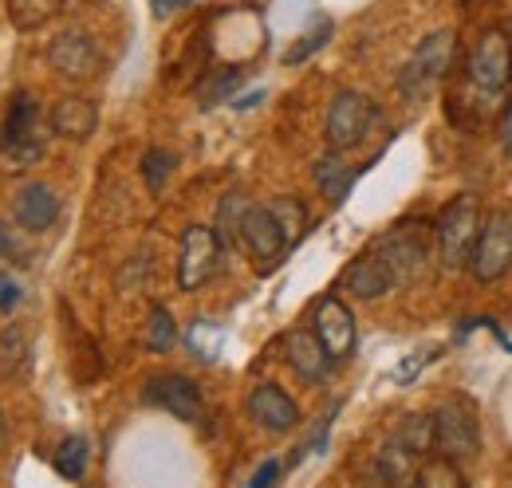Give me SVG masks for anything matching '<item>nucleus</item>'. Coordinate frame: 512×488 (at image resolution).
I'll use <instances>...</instances> for the list:
<instances>
[{
  "instance_id": "15",
  "label": "nucleus",
  "mask_w": 512,
  "mask_h": 488,
  "mask_svg": "<svg viewBox=\"0 0 512 488\" xmlns=\"http://www.w3.org/2000/svg\"><path fill=\"white\" fill-rule=\"evenodd\" d=\"M249 418L268 433H288V429L300 426V406L276 382H260L249 394Z\"/></svg>"
},
{
  "instance_id": "6",
  "label": "nucleus",
  "mask_w": 512,
  "mask_h": 488,
  "mask_svg": "<svg viewBox=\"0 0 512 488\" xmlns=\"http://www.w3.org/2000/svg\"><path fill=\"white\" fill-rule=\"evenodd\" d=\"M512 268V213L509 209H493L489 217H481L477 241L469 252V272L481 284H497Z\"/></svg>"
},
{
  "instance_id": "36",
  "label": "nucleus",
  "mask_w": 512,
  "mask_h": 488,
  "mask_svg": "<svg viewBox=\"0 0 512 488\" xmlns=\"http://www.w3.org/2000/svg\"><path fill=\"white\" fill-rule=\"evenodd\" d=\"M8 252H16V241H12V233L0 225V256H8Z\"/></svg>"
},
{
  "instance_id": "5",
  "label": "nucleus",
  "mask_w": 512,
  "mask_h": 488,
  "mask_svg": "<svg viewBox=\"0 0 512 488\" xmlns=\"http://www.w3.org/2000/svg\"><path fill=\"white\" fill-rule=\"evenodd\" d=\"M434 453L446 461H473L481 453V422L461 394L434 410Z\"/></svg>"
},
{
  "instance_id": "33",
  "label": "nucleus",
  "mask_w": 512,
  "mask_h": 488,
  "mask_svg": "<svg viewBox=\"0 0 512 488\" xmlns=\"http://www.w3.org/2000/svg\"><path fill=\"white\" fill-rule=\"evenodd\" d=\"M276 477H280V461H264V465L253 473L249 488H272V485H276Z\"/></svg>"
},
{
  "instance_id": "28",
  "label": "nucleus",
  "mask_w": 512,
  "mask_h": 488,
  "mask_svg": "<svg viewBox=\"0 0 512 488\" xmlns=\"http://www.w3.org/2000/svg\"><path fill=\"white\" fill-rule=\"evenodd\" d=\"M174 166H178V158L170 154V150H146L142 154V182L150 185V193H162V185L170 182V174H174Z\"/></svg>"
},
{
  "instance_id": "8",
  "label": "nucleus",
  "mask_w": 512,
  "mask_h": 488,
  "mask_svg": "<svg viewBox=\"0 0 512 488\" xmlns=\"http://www.w3.org/2000/svg\"><path fill=\"white\" fill-rule=\"evenodd\" d=\"M469 79L477 91L485 95H505L512 87V40L509 32L493 28L477 40L473 56H469Z\"/></svg>"
},
{
  "instance_id": "3",
  "label": "nucleus",
  "mask_w": 512,
  "mask_h": 488,
  "mask_svg": "<svg viewBox=\"0 0 512 488\" xmlns=\"http://www.w3.org/2000/svg\"><path fill=\"white\" fill-rule=\"evenodd\" d=\"M0 154L12 166H36L48 154V130H44L40 107L28 91L12 95V103H8L4 130H0Z\"/></svg>"
},
{
  "instance_id": "20",
  "label": "nucleus",
  "mask_w": 512,
  "mask_h": 488,
  "mask_svg": "<svg viewBox=\"0 0 512 488\" xmlns=\"http://www.w3.org/2000/svg\"><path fill=\"white\" fill-rule=\"evenodd\" d=\"M394 437L414 453V457H422V453H430L434 449V414H406L398 429H394Z\"/></svg>"
},
{
  "instance_id": "25",
  "label": "nucleus",
  "mask_w": 512,
  "mask_h": 488,
  "mask_svg": "<svg viewBox=\"0 0 512 488\" xmlns=\"http://www.w3.org/2000/svg\"><path fill=\"white\" fill-rule=\"evenodd\" d=\"M245 209H249V201H245V193H229L225 201H221V209H217V237L221 244H241V217H245Z\"/></svg>"
},
{
  "instance_id": "32",
  "label": "nucleus",
  "mask_w": 512,
  "mask_h": 488,
  "mask_svg": "<svg viewBox=\"0 0 512 488\" xmlns=\"http://www.w3.org/2000/svg\"><path fill=\"white\" fill-rule=\"evenodd\" d=\"M16 304H20V284L8 272H0V311H12Z\"/></svg>"
},
{
  "instance_id": "34",
  "label": "nucleus",
  "mask_w": 512,
  "mask_h": 488,
  "mask_svg": "<svg viewBox=\"0 0 512 488\" xmlns=\"http://www.w3.org/2000/svg\"><path fill=\"white\" fill-rule=\"evenodd\" d=\"M193 0H150V8H154V16L158 20H166V16H174V12H182V8H190Z\"/></svg>"
},
{
  "instance_id": "11",
  "label": "nucleus",
  "mask_w": 512,
  "mask_h": 488,
  "mask_svg": "<svg viewBox=\"0 0 512 488\" xmlns=\"http://www.w3.org/2000/svg\"><path fill=\"white\" fill-rule=\"evenodd\" d=\"M48 63L56 67V75H64L71 83H87V79H95V75L103 71L99 44H95L87 32H79V28H67V32H60V36L52 40Z\"/></svg>"
},
{
  "instance_id": "1",
  "label": "nucleus",
  "mask_w": 512,
  "mask_h": 488,
  "mask_svg": "<svg viewBox=\"0 0 512 488\" xmlns=\"http://www.w3.org/2000/svg\"><path fill=\"white\" fill-rule=\"evenodd\" d=\"M477 229H481V201H477V193H457L453 201L442 205V213L434 221V244H438L442 268H465L469 264Z\"/></svg>"
},
{
  "instance_id": "13",
  "label": "nucleus",
  "mask_w": 512,
  "mask_h": 488,
  "mask_svg": "<svg viewBox=\"0 0 512 488\" xmlns=\"http://www.w3.org/2000/svg\"><path fill=\"white\" fill-rule=\"evenodd\" d=\"M142 402L146 406H158V410H166V414H174L182 422H197L201 418V406H205L197 382L186 378V374H154V378H146Z\"/></svg>"
},
{
  "instance_id": "26",
  "label": "nucleus",
  "mask_w": 512,
  "mask_h": 488,
  "mask_svg": "<svg viewBox=\"0 0 512 488\" xmlns=\"http://www.w3.org/2000/svg\"><path fill=\"white\" fill-rule=\"evenodd\" d=\"M268 209L276 213V221H280L288 244H296L304 237V229H308V209H304V201H296V197H276V201H268Z\"/></svg>"
},
{
  "instance_id": "21",
  "label": "nucleus",
  "mask_w": 512,
  "mask_h": 488,
  "mask_svg": "<svg viewBox=\"0 0 512 488\" xmlns=\"http://www.w3.org/2000/svg\"><path fill=\"white\" fill-rule=\"evenodd\" d=\"M174 343H178V323H174L170 307L154 304L150 307V319H146V347L154 355H166V351H174Z\"/></svg>"
},
{
  "instance_id": "24",
  "label": "nucleus",
  "mask_w": 512,
  "mask_h": 488,
  "mask_svg": "<svg viewBox=\"0 0 512 488\" xmlns=\"http://www.w3.org/2000/svg\"><path fill=\"white\" fill-rule=\"evenodd\" d=\"M410 488H465V477L457 473V461L434 457V461H426V465L414 473Z\"/></svg>"
},
{
  "instance_id": "18",
  "label": "nucleus",
  "mask_w": 512,
  "mask_h": 488,
  "mask_svg": "<svg viewBox=\"0 0 512 488\" xmlns=\"http://www.w3.org/2000/svg\"><path fill=\"white\" fill-rule=\"evenodd\" d=\"M48 130L67 138V142H87L99 130V107L91 99H83V95H67L52 107Z\"/></svg>"
},
{
  "instance_id": "23",
  "label": "nucleus",
  "mask_w": 512,
  "mask_h": 488,
  "mask_svg": "<svg viewBox=\"0 0 512 488\" xmlns=\"http://www.w3.org/2000/svg\"><path fill=\"white\" fill-rule=\"evenodd\" d=\"M60 8H64V0H8V16H12L16 28H40Z\"/></svg>"
},
{
  "instance_id": "10",
  "label": "nucleus",
  "mask_w": 512,
  "mask_h": 488,
  "mask_svg": "<svg viewBox=\"0 0 512 488\" xmlns=\"http://www.w3.org/2000/svg\"><path fill=\"white\" fill-rule=\"evenodd\" d=\"M312 331H316V339L323 343V351H327L335 363L351 359V351H355V343H359L355 315H351V307L343 304L339 296H323V300H316V307H312Z\"/></svg>"
},
{
  "instance_id": "37",
  "label": "nucleus",
  "mask_w": 512,
  "mask_h": 488,
  "mask_svg": "<svg viewBox=\"0 0 512 488\" xmlns=\"http://www.w3.org/2000/svg\"><path fill=\"white\" fill-rule=\"evenodd\" d=\"M4 429L8 426H4V414H0V445H4Z\"/></svg>"
},
{
  "instance_id": "4",
  "label": "nucleus",
  "mask_w": 512,
  "mask_h": 488,
  "mask_svg": "<svg viewBox=\"0 0 512 488\" xmlns=\"http://www.w3.org/2000/svg\"><path fill=\"white\" fill-rule=\"evenodd\" d=\"M453 52H457V32L449 28H438L430 36H422V44L414 48V56L402 63L398 71V87L406 99H422L430 95L453 67Z\"/></svg>"
},
{
  "instance_id": "14",
  "label": "nucleus",
  "mask_w": 512,
  "mask_h": 488,
  "mask_svg": "<svg viewBox=\"0 0 512 488\" xmlns=\"http://www.w3.org/2000/svg\"><path fill=\"white\" fill-rule=\"evenodd\" d=\"M339 288H343L347 296H355V300H383L386 292L398 288V276L390 272V264H386L375 248H367L363 256H355V260L343 268Z\"/></svg>"
},
{
  "instance_id": "19",
  "label": "nucleus",
  "mask_w": 512,
  "mask_h": 488,
  "mask_svg": "<svg viewBox=\"0 0 512 488\" xmlns=\"http://www.w3.org/2000/svg\"><path fill=\"white\" fill-rule=\"evenodd\" d=\"M312 178H316V185H320V193L327 197V201H343L347 193H351V185H355V170L331 150V154H323L320 162L312 166Z\"/></svg>"
},
{
  "instance_id": "29",
  "label": "nucleus",
  "mask_w": 512,
  "mask_h": 488,
  "mask_svg": "<svg viewBox=\"0 0 512 488\" xmlns=\"http://www.w3.org/2000/svg\"><path fill=\"white\" fill-rule=\"evenodd\" d=\"M331 40V20H320L312 32H304L288 52H284V67H296V63H304V60H312L316 52H320L323 44Z\"/></svg>"
},
{
  "instance_id": "7",
  "label": "nucleus",
  "mask_w": 512,
  "mask_h": 488,
  "mask_svg": "<svg viewBox=\"0 0 512 488\" xmlns=\"http://www.w3.org/2000/svg\"><path fill=\"white\" fill-rule=\"evenodd\" d=\"M375 103L363 95V91H339L327 107V122H323V138H327V150L335 154H347L355 146L367 142L371 126H375Z\"/></svg>"
},
{
  "instance_id": "30",
  "label": "nucleus",
  "mask_w": 512,
  "mask_h": 488,
  "mask_svg": "<svg viewBox=\"0 0 512 488\" xmlns=\"http://www.w3.org/2000/svg\"><path fill=\"white\" fill-rule=\"evenodd\" d=\"M0 363H4V370L24 366V331L20 327H4V335H0Z\"/></svg>"
},
{
  "instance_id": "17",
  "label": "nucleus",
  "mask_w": 512,
  "mask_h": 488,
  "mask_svg": "<svg viewBox=\"0 0 512 488\" xmlns=\"http://www.w3.org/2000/svg\"><path fill=\"white\" fill-rule=\"evenodd\" d=\"M284 359H288V366H292L304 382H312V386L327 382L331 363H335V359L323 351V343L316 339V331H308V327H296V331L284 335Z\"/></svg>"
},
{
  "instance_id": "27",
  "label": "nucleus",
  "mask_w": 512,
  "mask_h": 488,
  "mask_svg": "<svg viewBox=\"0 0 512 488\" xmlns=\"http://www.w3.org/2000/svg\"><path fill=\"white\" fill-rule=\"evenodd\" d=\"M237 87H241V71H237V67H221L217 75H209V79L197 87V103H201V107H217V103L233 99Z\"/></svg>"
},
{
  "instance_id": "31",
  "label": "nucleus",
  "mask_w": 512,
  "mask_h": 488,
  "mask_svg": "<svg viewBox=\"0 0 512 488\" xmlns=\"http://www.w3.org/2000/svg\"><path fill=\"white\" fill-rule=\"evenodd\" d=\"M434 355H438V351H422V355H410L406 363H402V366H398V370H394V378H398V382H410V378H414V374H418L422 366L430 363Z\"/></svg>"
},
{
  "instance_id": "16",
  "label": "nucleus",
  "mask_w": 512,
  "mask_h": 488,
  "mask_svg": "<svg viewBox=\"0 0 512 488\" xmlns=\"http://www.w3.org/2000/svg\"><path fill=\"white\" fill-rule=\"evenodd\" d=\"M60 217V197L56 189L44 182H28L24 189H16L12 197V221L28 233H48Z\"/></svg>"
},
{
  "instance_id": "9",
  "label": "nucleus",
  "mask_w": 512,
  "mask_h": 488,
  "mask_svg": "<svg viewBox=\"0 0 512 488\" xmlns=\"http://www.w3.org/2000/svg\"><path fill=\"white\" fill-rule=\"evenodd\" d=\"M221 268V237L209 225H190L182 233V256H178V288L197 292L213 272Z\"/></svg>"
},
{
  "instance_id": "2",
  "label": "nucleus",
  "mask_w": 512,
  "mask_h": 488,
  "mask_svg": "<svg viewBox=\"0 0 512 488\" xmlns=\"http://www.w3.org/2000/svg\"><path fill=\"white\" fill-rule=\"evenodd\" d=\"M371 248L390 264V272L398 276V284H410V280H418L426 272V264L434 260V248L438 244H434V225L430 221H398Z\"/></svg>"
},
{
  "instance_id": "22",
  "label": "nucleus",
  "mask_w": 512,
  "mask_h": 488,
  "mask_svg": "<svg viewBox=\"0 0 512 488\" xmlns=\"http://www.w3.org/2000/svg\"><path fill=\"white\" fill-rule=\"evenodd\" d=\"M87 461H91V445H87V437H64V445L56 449V473L64 477V481H79L83 473H87Z\"/></svg>"
},
{
  "instance_id": "12",
  "label": "nucleus",
  "mask_w": 512,
  "mask_h": 488,
  "mask_svg": "<svg viewBox=\"0 0 512 488\" xmlns=\"http://www.w3.org/2000/svg\"><path fill=\"white\" fill-rule=\"evenodd\" d=\"M241 244L253 252V260L260 268L280 264L284 252L292 248L288 237H284V229H280V221H276V213L268 205H249L245 209V217H241Z\"/></svg>"
},
{
  "instance_id": "35",
  "label": "nucleus",
  "mask_w": 512,
  "mask_h": 488,
  "mask_svg": "<svg viewBox=\"0 0 512 488\" xmlns=\"http://www.w3.org/2000/svg\"><path fill=\"white\" fill-rule=\"evenodd\" d=\"M501 146H505V154H509V162H512V103H509V111L501 115Z\"/></svg>"
}]
</instances>
